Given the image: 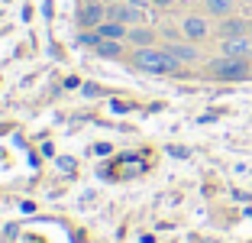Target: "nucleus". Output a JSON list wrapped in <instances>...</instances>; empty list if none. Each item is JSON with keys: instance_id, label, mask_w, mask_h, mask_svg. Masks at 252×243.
I'll use <instances>...</instances> for the list:
<instances>
[{"instance_id": "nucleus-1", "label": "nucleus", "mask_w": 252, "mask_h": 243, "mask_svg": "<svg viewBox=\"0 0 252 243\" xmlns=\"http://www.w3.org/2000/svg\"><path fill=\"white\" fill-rule=\"evenodd\" d=\"M133 65L139 72H149V75H178L181 72V62L171 55L168 49H156V45H146V49H136L133 52Z\"/></svg>"}, {"instance_id": "nucleus-2", "label": "nucleus", "mask_w": 252, "mask_h": 243, "mask_svg": "<svg viewBox=\"0 0 252 243\" xmlns=\"http://www.w3.org/2000/svg\"><path fill=\"white\" fill-rule=\"evenodd\" d=\"M207 72L217 81H246L252 78V59H233V55H220L207 65Z\"/></svg>"}, {"instance_id": "nucleus-3", "label": "nucleus", "mask_w": 252, "mask_h": 243, "mask_svg": "<svg viewBox=\"0 0 252 243\" xmlns=\"http://www.w3.org/2000/svg\"><path fill=\"white\" fill-rule=\"evenodd\" d=\"M107 20H117V23H123V26H139V23L146 20V13H142V7H133V3H126V0H117V3L107 7Z\"/></svg>"}, {"instance_id": "nucleus-4", "label": "nucleus", "mask_w": 252, "mask_h": 243, "mask_svg": "<svg viewBox=\"0 0 252 243\" xmlns=\"http://www.w3.org/2000/svg\"><path fill=\"white\" fill-rule=\"evenodd\" d=\"M104 20H107V7L97 3V0H88V3L78 10V26H81V30H97Z\"/></svg>"}, {"instance_id": "nucleus-5", "label": "nucleus", "mask_w": 252, "mask_h": 243, "mask_svg": "<svg viewBox=\"0 0 252 243\" xmlns=\"http://www.w3.org/2000/svg\"><path fill=\"white\" fill-rule=\"evenodd\" d=\"M181 33H185L188 42H200V39L210 36V26H207V20H204V16L191 13V16H185V20H181Z\"/></svg>"}, {"instance_id": "nucleus-6", "label": "nucleus", "mask_w": 252, "mask_h": 243, "mask_svg": "<svg viewBox=\"0 0 252 243\" xmlns=\"http://www.w3.org/2000/svg\"><path fill=\"white\" fill-rule=\"evenodd\" d=\"M223 55H233V59H252V36H233V39H223Z\"/></svg>"}, {"instance_id": "nucleus-7", "label": "nucleus", "mask_w": 252, "mask_h": 243, "mask_svg": "<svg viewBox=\"0 0 252 243\" xmlns=\"http://www.w3.org/2000/svg\"><path fill=\"white\" fill-rule=\"evenodd\" d=\"M220 33L223 39H233V36H246L249 33V20H239V16H223L220 20Z\"/></svg>"}, {"instance_id": "nucleus-8", "label": "nucleus", "mask_w": 252, "mask_h": 243, "mask_svg": "<svg viewBox=\"0 0 252 243\" xmlns=\"http://www.w3.org/2000/svg\"><path fill=\"white\" fill-rule=\"evenodd\" d=\"M129 42L136 45V49H146V45H156V30H149V26H133V30H129Z\"/></svg>"}, {"instance_id": "nucleus-9", "label": "nucleus", "mask_w": 252, "mask_h": 243, "mask_svg": "<svg viewBox=\"0 0 252 243\" xmlns=\"http://www.w3.org/2000/svg\"><path fill=\"white\" fill-rule=\"evenodd\" d=\"M165 49H168L171 55L181 62V65H191V62H197V49H194V45H188V42H168Z\"/></svg>"}, {"instance_id": "nucleus-10", "label": "nucleus", "mask_w": 252, "mask_h": 243, "mask_svg": "<svg viewBox=\"0 0 252 243\" xmlns=\"http://www.w3.org/2000/svg\"><path fill=\"white\" fill-rule=\"evenodd\" d=\"M97 33H100V39H126L129 36V30H126L123 23H117V20H104L100 26H97Z\"/></svg>"}, {"instance_id": "nucleus-11", "label": "nucleus", "mask_w": 252, "mask_h": 243, "mask_svg": "<svg viewBox=\"0 0 252 243\" xmlns=\"http://www.w3.org/2000/svg\"><path fill=\"white\" fill-rule=\"evenodd\" d=\"M204 7H207L210 16H233V10H236V0H204Z\"/></svg>"}, {"instance_id": "nucleus-12", "label": "nucleus", "mask_w": 252, "mask_h": 243, "mask_svg": "<svg viewBox=\"0 0 252 243\" xmlns=\"http://www.w3.org/2000/svg\"><path fill=\"white\" fill-rule=\"evenodd\" d=\"M94 52L100 59H120V55H123V45H120V39H100Z\"/></svg>"}, {"instance_id": "nucleus-13", "label": "nucleus", "mask_w": 252, "mask_h": 243, "mask_svg": "<svg viewBox=\"0 0 252 243\" xmlns=\"http://www.w3.org/2000/svg\"><path fill=\"white\" fill-rule=\"evenodd\" d=\"M78 42L97 49V42H100V33H97V30H81V33H78Z\"/></svg>"}, {"instance_id": "nucleus-14", "label": "nucleus", "mask_w": 252, "mask_h": 243, "mask_svg": "<svg viewBox=\"0 0 252 243\" xmlns=\"http://www.w3.org/2000/svg\"><path fill=\"white\" fill-rule=\"evenodd\" d=\"M126 3H133V7H146V3H152V0H126Z\"/></svg>"}, {"instance_id": "nucleus-15", "label": "nucleus", "mask_w": 252, "mask_h": 243, "mask_svg": "<svg viewBox=\"0 0 252 243\" xmlns=\"http://www.w3.org/2000/svg\"><path fill=\"white\" fill-rule=\"evenodd\" d=\"M152 3H156V7H171L175 0H152Z\"/></svg>"}, {"instance_id": "nucleus-16", "label": "nucleus", "mask_w": 252, "mask_h": 243, "mask_svg": "<svg viewBox=\"0 0 252 243\" xmlns=\"http://www.w3.org/2000/svg\"><path fill=\"white\" fill-rule=\"evenodd\" d=\"M249 36H252V20H249Z\"/></svg>"}, {"instance_id": "nucleus-17", "label": "nucleus", "mask_w": 252, "mask_h": 243, "mask_svg": "<svg viewBox=\"0 0 252 243\" xmlns=\"http://www.w3.org/2000/svg\"><path fill=\"white\" fill-rule=\"evenodd\" d=\"M110 3H117V0H110Z\"/></svg>"}]
</instances>
